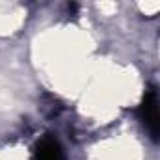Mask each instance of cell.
Returning <instances> with one entry per match:
<instances>
[{
  "instance_id": "7a4b0ae2",
  "label": "cell",
  "mask_w": 160,
  "mask_h": 160,
  "mask_svg": "<svg viewBox=\"0 0 160 160\" xmlns=\"http://www.w3.org/2000/svg\"><path fill=\"white\" fill-rule=\"evenodd\" d=\"M32 160H66V158H64V151H62L60 143L55 138L47 136L36 145Z\"/></svg>"
},
{
  "instance_id": "6da1fadb",
  "label": "cell",
  "mask_w": 160,
  "mask_h": 160,
  "mask_svg": "<svg viewBox=\"0 0 160 160\" xmlns=\"http://www.w3.org/2000/svg\"><path fill=\"white\" fill-rule=\"evenodd\" d=\"M138 113H139V119H141L145 130L156 141L158 139V128H160V115H158V94H156L154 87H151L145 92V96H143V100L139 104Z\"/></svg>"
}]
</instances>
